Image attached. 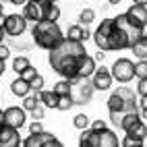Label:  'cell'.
<instances>
[{"label":"cell","instance_id":"e0dca14e","mask_svg":"<svg viewBox=\"0 0 147 147\" xmlns=\"http://www.w3.org/2000/svg\"><path fill=\"white\" fill-rule=\"evenodd\" d=\"M11 91L17 97H25V95H29V91H31V85H29V81H25L23 77H17V79L11 83Z\"/></svg>","mask_w":147,"mask_h":147},{"label":"cell","instance_id":"ab89813d","mask_svg":"<svg viewBox=\"0 0 147 147\" xmlns=\"http://www.w3.org/2000/svg\"><path fill=\"white\" fill-rule=\"evenodd\" d=\"M139 108H143V110H147V97H141V102H139Z\"/></svg>","mask_w":147,"mask_h":147},{"label":"cell","instance_id":"603a6c76","mask_svg":"<svg viewBox=\"0 0 147 147\" xmlns=\"http://www.w3.org/2000/svg\"><path fill=\"white\" fill-rule=\"evenodd\" d=\"M35 106H40V95H37V93L23 97V110H25V112H31Z\"/></svg>","mask_w":147,"mask_h":147},{"label":"cell","instance_id":"484cf974","mask_svg":"<svg viewBox=\"0 0 147 147\" xmlns=\"http://www.w3.org/2000/svg\"><path fill=\"white\" fill-rule=\"evenodd\" d=\"M79 21H81L83 25L93 23V21H95V11H93V8H83L81 15H79Z\"/></svg>","mask_w":147,"mask_h":147},{"label":"cell","instance_id":"44dd1931","mask_svg":"<svg viewBox=\"0 0 147 147\" xmlns=\"http://www.w3.org/2000/svg\"><path fill=\"white\" fill-rule=\"evenodd\" d=\"M126 135L129 137H135V139H139V141H145V137H147V124L143 120H139L135 126H131L129 131H126Z\"/></svg>","mask_w":147,"mask_h":147},{"label":"cell","instance_id":"4fadbf2b","mask_svg":"<svg viewBox=\"0 0 147 147\" xmlns=\"http://www.w3.org/2000/svg\"><path fill=\"white\" fill-rule=\"evenodd\" d=\"M23 139L19 135V129H13L8 124L0 126V147H21Z\"/></svg>","mask_w":147,"mask_h":147},{"label":"cell","instance_id":"60d3db41","mask_svg":"<svg viewBox=\"0 0 147 147\" xmlns=\"http://www.w3.org/2000/svg\"><path fill=\"white\" fill-rule=\"evenodd\" d=\"M4 35H6V33H4V29H2V25H0V44H2V40H4Z\"/></svg>","mask_w":147,"mask_h":147},{"label":"cell","instance_id":"7402d4cb","mask_svg":"<svg viewBox=\"0 0 147 147\" xmlns=\"http://www.w3.org/2000/svg\"><path fill=\"white\" fill-rule=\"evenodd\" d=\"M29 64H31V62H29V58H27V56H17L15 60H13V71H15L17 75H21Z\"/></svg>","mask_w":147,"mask_h":147},{"label":"cell","instance_id":"b9f144b4","mask_svg":"<svg viewBox=\"0 0 147 147\" xmlns=\"http://www.w3.org/2000/svg\"><path fill=\"white\" fill-rule=\"evenodd\" d=\"M133 4H145L147 6V0H133Z\"/></svg>","mask_w":147,"mask_h":147},{"label":"cell","instance_id":"f546056e","mask_svg":"<svg viewBox=\"0 0 147 147\" xmlns=\"http://www.w3.org/2000/svg\"><path fill=\"white\" fill-rule=\"evenodd\" d=\"M44 77L42 75H37L35 77V79H31V81H29V85H31V91H35V93H40L42 89H44Z\"/></svg>","mask_w":147,"mask_h":147},{"label":"cell","instance_id":"f6af8a7d","mask_svg":"<svg viewBox=\"0 0 147 147\" xmlns=\"http://www.w3.org/2000/svg\"><path fill=\"white\" fill-rule=\"evenodd\" d=\"M0 15H4V4L0 2Z\"/></svg>","mask_w":147,"mask_h":147},{"label":"cell","instance_id":"bcb514c9","mask_svg":"<svg viewBox=\"0 0 147 147\" xmlns=\"http://www.w3.org/2000/svg\"><path fill=\"white\" fill-rule=\"evenodd\" d=\"M27 2H44V0H27Z\"/></svg>","mask_w":147,"mask_h":147},{"label":"cell","instance_id":"9c48e42d","mask_svg":"<svg viewBox=\"0 0 147 147\" xmlns=\"http://www.w3.org/2000/svg\"><path fill=\"white\" fill-rule=\"evenodd\" d=\"M52 2H56V0H44V2H25L23 4V17L27 19V21H44L46 17V8L50 6Z\"/></svg>","mask_w":147,"mask_h":147},{"label":"cell","instance_id":"52a82bcc","mask_svg":"<svg viewBox=\"0 0 147 147\" xmlns=\"http://www.w3.org/2000/svg\"><path fill=\"white\" fill-rule=\"evenodd\" d=\"M21 147H64L62 141H58L52 133H46V131H40V133H31L27 139L21 143Z\"/></svg>","mask_w":147,"mask_h":147},{"label":"cell","instance_id":"ba28073f","mask_svg":"<svg viewBox=\"0 0 147 147\" xmlns=\"http://www.w3.org/2000/svg\"><path fill=\"white\" fill-rule=\"evenodd\" d=\"M2 29L8 37H21L25 31H27V19L19 13H13V15H6L4 17V23H2Z\"/></svg>","mask_w":147,"mask_h":147},{"label":"cell","instance_id":"1f68e13d","mask_svg":"<svg viewBox=\"0 0 147 147\" xmlns=\"http://www.w3.org/2000/svg\"><path fill=\"white\" fill-rule=\"evenodd\" d=\"M141 145H143V141L135 139V137H129V135H126L122 139V143H120V147H141Z\"/></svg>","mask_w":147,"mask_h":147},{"label":"cell","instance_id":"f1b7e54d","mask_svg":"<svg viewBox=\"0 0 147 147\" xmlns=\"http://www.w3.org/2000/svg\"><path fill=\"white\" fill-rule=\"evenodd\" d=\"M135 77H137V79L147 77V60H139L135 64Z\"/></svg>","mask_w":147,"mask_h":147},{"label":"cell","instance_id":"2e32d148","mask_svg":"<svg viewBox=\"0 0 147 147\" xmlns=\"http://www.w3.org/2000/svg\"><path fill=\"white\" fill-rule=\"evenodd\" d=\"M66 40H73V42H85L87 37H91V33L87 31V27H81V25H71L66 29Z\"/></svg>","mask_w":147,"mask_h":147},{"label":"cell","instance_id":"83f0119b","mask_svg":"<svg viewBox=\"0 0 147 147\" xmlns=\"http://www.w3.org/2000/svg\"><path fill=\"white\" fill-rule=\"evenodd\" d=\"M75 104H73V97H71V93L68 95H60L58 97V108L56 110H68V108H73Z\"/></svg>","mask_w":147,"mask_h":147},{"label":"cell","instance_id":"ac0fdd59","mask_svg":"<svg viewBox=\"0 0 147 147\" xmlns=\"http://www.w3.org/2000/svg\"><path fill=\"white\" fill-rule=\"evenodd\" d=\"M37 95H40V104L42 106H46V108H58V97H60V95H58L54 89L52 91L50 89H42Z\"/></svg>","mask_w":147,"mask_h":147},{"label":"cell","instance_id":"277c9868","mask_svg":"<svg viewBox=\"0 0 147 147\" xmlns=\"http://www.w3.org/2000/svg\"><path fill=\"white\" fill-rule=\"evenodd\" d=\"M108 112H139V102L131 87H118L108 97Z\"/></svg>","mask_w":147,"mask_h":147},{"label":"cell","instance_id":"d590c367","mask_svg":"<svg viewBox=\"0 0 147 147\" xmlns=\"http://www.w3.org/2000/svg\"><path fill=\"white\" fill-rule=\"evenodd\" d=\"M40 131H44V129H42V122H40V120H33L31 124H29V133H40Z\"/></svg>","mask_w":147,"mask_h":147},{"label":"cell","instance_id":"8992f818","mask_svg":"<svg viewBox=\"0 0 147 147\" xmlns=\"http://www.w3.org/2000/svg\"><path fill=\"white\" fill-rule=\"evenodd\" d=\"M110 73H112V79L114 81L129 83V81L135 79V62L131 60V58H118V60L112 64Z\"/></svg>","mask_w":147,"mask_h":147},{"label":"cell","instance_id":"e575fe53","mask_svg":"<svg viewBox=\"0 0 147 147\" xmlns=\"http://www.w3.org/2000/svg\"><path fill=\"white\" fill-rule=\"evenodd\" d=\"M0 58H2V60L11 58V48H8V46H4V44H0Z\"/></svg>","mask_w":147,"mask_h":147},{"label":"cell","instance_id":"816d5d0a","mask_svg":"<svg viewBox=\"0 0 147 147\" xmlns=\"http://www.w3.org/2000/svg\"><path fill=\"white\" fill-rule=\"evenodd\" d=\"M145 35H147V33H145Z\"/></svg>","mask_w":147,"mask_h":147},{"label":"cell","instance_id":"681fc988","mask_svg":"<svg viewBox=\"0 0 147 147\" xmlns=\"http://www.w3.org/2000/svg\"><path fill=\"white\" fill-rule=\"evenodd\" d=\"M0 2H4V0H0Z\"/></svg>","mask_w":147,"mask_h":147},{"label":"cell","instance_id":"f907efd6","mask_svg":"<svg viewBox=\"0 0 147 147\" xmlns=\"http://www.w3.org/2000/svg\"><path fill=\"white\" fill-rule=\"evenodd\" d=\"M141 147H143V145H141Z\"/></svg>","mask_w":147,"mask_h":147},{"label":"cell","instance_id":"4316f807","mask_svg":"<svg viewBox=\"0 0 147 147\" xmlns=\"http://www.w3.org/2000/svg\"><path fill=\"white\" fill-rule=\"evenodd\" d=\"M54 91H56L58 95H68V93H71V81H68V79L58 81V83L54 85Z\"/></svg>","mask_w":147,"mask_h":147},{"label":"cell","instance_id":"5b68a950","mask_svg":"<svg viewBox=\"0 0 147 147\" xmlns=\"http://www.w3.org/2000/svg\"><path fill=\"white\" fill-rule=\"evenodd\" d=\"M93 85L89 79H75L71 81V97H73V104L75 106H83L87 102H91L93 97Z\"/></svg>","mask_w":147,"mask_h":147},{"label":"cell","instance_id":"7bdbcfd3","mask_svg":"<svg viewBox=\"0 0 147 147\" xmlns=\"http://www.w3.org/2000/svg\"><path fill=\"white\" fill-rule=\"evenodd\" d=\"M141 118H143V120H147V110H143V108H141Z\"/></svg>","mask_w":147,"mask_h":147},{"label":"cell","instance_id":"d6a6232c","mask_svg":"<svg viewBox=\"0 0 147 147\" xmlns=\"http://www.w3.org/2000/svg\"><path fill=\"white\" fill-rule=\"evenodd\" d=\"M137 93H139L141 97H147V77L139 79V85H137Z\"/></svg>","mask_w":147,"mask_h":147},{"label":"cell","instance_id":"8fae6325","mask_svg":"<svg viewBox=\"0 0 147 147\" xmlns=\"http://www.w3.org/2000/svg\"><path fill=\"white\" fill-rule=\"evenodd\" d=\"M126 19H129V23L139 27V29H145L147 27V6L145 4H133L129 6V11L124 13Z\"/></svg>","mask_w":147,"mask_h":147},{"label":"cell","instance_id":"6da1fadb","mask_svg":"<svg viewBox=\"0 0 147 147\" xmlns=\"http://www.w3.org/2000/svg\"><path fill=\"white\" fill-rule=\"evenodd\" d=\"M85 44L83 42H73V40H62L60 46H56L54 50H50V56H48V62H50L52 71L62 75V79L75 81L79 79V60L81 56H85Z\"/></svg>","mask_w":147,"mask_h":147},{"label":"cell","instance_id":"4dcf8cb0","mask_svg":"<svg viewBox=\"0 0 147 147\" xmlns=\"http://www.w3.org/2000/svg\"><path fill=\"white\" fill-rule=\"evenodd\" d=\"M37 75H40V73H37V68H33L31 64H29V66H27V68H25V71H23L21 75H19V77H23L25 81H31V79H35Z\"/></svg>","mask_w":147,"mask_h":147},{"label":"cell","instance_id":"836d02e7","mask_svg":"<svg viewBox=\"0 0 147 147\" xmlns=\"http://www.w3.org/2000/svg\"><path fill=\"white\" fill-rule=\"evenodd\" d=\"M31 118H33V120H42V118H44V106H42V104L35 106L33 110H31Z\"/></svg>","mask_w":147,"mask_h":147},{"label":"cell","instance_id":"f35d334b","mask_svg":"<svg viewBox=\"0 0 147 147\" xmlns=\"http://www.w3.org/2000/svg\"><path fill=\"white\" fill-rule=\"evenodd\" d=\"M6 60H2V58H0V77L4 75V71H6V64H4Z\"/></svg>","mask_w":147,"mask_h":147},{"label":"cell","instance_id":"d6986e66","mask_svg":"<svg viewBox=\"0 0 147 147\" xmlns=\"http://www.w3.org/2000/svg\"><path fill=\"white\" fill-rule=\"evenodd\" d=\"M133 54L139 58V60H147V35L143 33L139 40H135V44L131 46Z\"/></svg>","mask_w":147,"mask_h":147},{"label":"cell","instance_id":"5bb4252c","mask_svg":"<svg viewBox=\"0 0 147 147\" xmlns=\"http://www.w3.org/2000/svg\"><path fill=\"white\" fill-rule=\"evenodd\" d=\"M114 23H116V27H120L122 31L131 37V42H133V44H135V40H139V37L143 35V31H145V29H139V27L131 25L124 13H122V15H118V17H114Z\"/></svg>","mask_w":147,"mask_h":147},{"label":"cell","instance_id":"7dc6e473","mask_svg":"<svg viewBox=\"0 0 147 147\" xmlns=\"http://www.w3.org/2000/svg\"><path fill=\"white\" fill-rule=\"evenodd\" d=\"M4 124V120H2V114H0V126H2Z\"/></svg>","mask_w":147,"mask_h":147},{"label":"cell","instance_id":"74e56055","mask_svg":"<svg viewBox=\"0 0 147 147\" xmlns=\"http://www.w3.org/2000/svg\"><path fill=\"white\" fill-rule=\"evenodd\" d=\"M8 2H11V4H15V6H23V4L27 2V0H8Z\"/></svg>","mask_w":147,"mask_h":147},{"label":"cell","instance_id":"d4e9b609","mask_svg":"<svg viewBox=\"0 0 147 147\" xmlns=\"http://www.w3.org/2000/svg\"><path fill=\"white\" fill-rule=\"evenodd\" d=\"M73 124H75V129L85 131V129H89V118H87V114H77L73 118Z\"/></svg>","mask_w":147,"mask_h":147},{"label":"cell","instance_id":"7a4b0ae2","mask_svg":"<svg viewBox=\"0 0 147 147\" xmlns=\"http://www.w3.org/2000/svg\"><path fill=\"white\" fill-rule=\"evenodd\" d=\"M93 42L100 52H116V50H126L131 48L133 42L120 27H116L114 19H104L100 27L93 33Z\"/></svg>","mask_w":147,"mask_h":147},{"label":"cell","instance_id":"c3c4849f","mask_svg":"<svg viewBox=\"0 0 147 147\" xmlns=\"http://www.w3.org/2000/svg\"><path fill=\"white\" fill-rule=\"evenodd\" d=\"M0 114H2V108H0Z\"/></svg>","mask_w":147,"mask_h":147},{"label":"cell","instance_id":"7c38bea8","mask_svg":"<svg viewBox=\"0 0 147 147\" xmlns=\"http://www.w3.org/2000/svg\"><path fill=\"white\" fill-rule=\"evenodd\" d=\"M112 73H110V68H106V66H100V68H95V73L91 75V85H93V89L97 91H106V89H110L112 87Z\"/></svg>","mask_w":147,"mask_h":147},{"label":"cell","instance_id":"8d00e7d4","mask_svg":"<svg viewBox=\"0 0 147 147\" xmlns=\"http://www.w3.org/2000/svg\"><path fill=\"white\" fill-rule=\"evenodd\" d=\"M91 129H93V131H102V129H108V126H106V120H95V122L91 124Z\"/></svg>","mask_w":147,"mask_h":147},{"label":"cell","instance_id":"3957f363","mask_svg":"<svg viewBox=\"0 0 147 147\" xmlns=\"http://www.w3.org/2000/svg\"><path fill=\"white\" fill-rule=\"evenodd\" d=\"M31 40L37 48L50 52L56 46L62 44L64 33L56 21H37V23H33V29H31Z\"/></svg>","mask_w":147,"mask_h":147},{"label":"cell","instance_id":"ffe728a7","mask_svg":"<svg viewBox=\"0 0 147 147\" xmlns=\"http://www.w3.org/2000/svg\"><path fill=\"white\" fill-rule=\"evenodd\" d=\"M139 120H141L139 112H126V114L122 116V120H120V124H118V129H122V131L126 133V131L131 129V126H135Z\"/></svg>","mask_w":147,"mask_h":147},{"label":"cell","instance_id":"30bf717a","mask_svg":"<svg viewBox=\"0 0 147 147\" xmlns=\"http://www.w3.org/2000/svg\"><path fill=\"white\" fill-rule=\"evenodd\" d=\"M2 120L4 124L13 126V129H21V126H25L27 122V112L23 110V106H11L6 108V110H2Z\"/></svg>","mask_w":147,"mask_h":147},{"label":"cell","instance_id":"cb8c5ba5","mask_svg":"<svg viewBox=\"0 0 147 147\" xmlns=\"http://www.w3.org/2000/svg\"><path fill=\"white\" fill-rule=\"evenodd\" d=\"M58 17H60V8H58L56 2H52L50 6L46 8V17H44V21H58Z\"/></svg>","mask_w":147,"mask_h":147},{"label":"cell","instance_id":"ee69618b","mask_svg":"<svg viewBox=\"0 0 147 147\" xmlns=\"http://www.w3.org/2000/svg\"><path fill=\"white\" fill-rule=\"evenodd\" d=\"M122 0H108V4H120Z\"/></svg>","mask_w":147,"mask_h":147},{"label":"cell","instance_id":"9a60e30c","mask_svg":"<svg viewBox=\"0 0 147 147\" xmlns=\"http://www.w3.org/2000/svg\"><path fill=\"white\" fill-rule=\"evenodd\" d=\"M95 58L93 56H89V54H85V56H81V60H79V79H91V75L95 73Z\"/></svg>","mask_w":147,"mask_h":147}]
</instances>
